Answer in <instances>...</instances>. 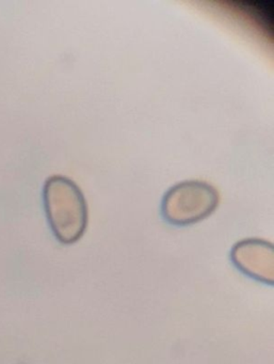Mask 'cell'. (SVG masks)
<instances>
[{
    "label": "cell",
    "mask_w": 274,
    "mask_h": 364,
    "mask_svg": "<svg viewBox=\"0 0 274 364\" xmlns=\"http://www.w3.org/2000/svg\"><path fill=\"white\" fill-rule=\"evenodd\" d=\"M43 201L57 240L65 245L80 240L88 225V205L80 187L67 176H50L44 184Z\"/></svg>",
    "instance_id": "obj_1"
},
{
    "label": "cell",
    "mask_w": 274,
    "mask_h": 364,
    "mask_svg": "<svg viewBox=\"0 0 274 364\" xmlns=\"http://www.w3.org/2000/svg\"><path fill=\"white\" fill-rule=\"evenodd\" d=\"M238 269L255 280L273 283V246L259 238H246L238 242L231 253Z\"/></svg>",
    "instance_id": "obj_3"
},
{
    "label": "cell",
    "mask_w": 274,
    "mask_h": 364,
    "mask_svg": "<svg viewBox=\"0 0 274 364\" xmlns=\"http://www.w3.org/2000/svg\"><path fill=\"white\" fill-rule=\"evenodd\" d=\"M220 201L214 185L201 180H186L170 187L161 199V215L174 225H189L209 216Z\"/></svg>",
    "instance_id": "obj_2"
}]
</instances>
